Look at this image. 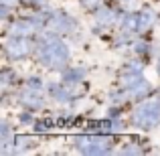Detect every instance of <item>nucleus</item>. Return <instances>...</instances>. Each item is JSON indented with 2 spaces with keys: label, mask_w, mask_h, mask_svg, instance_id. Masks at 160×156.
Instances as JSON below:
<instances>
[{
  "label": "nucleus",
  "mask_w": 160,
  "mask_h": 156,
  "mask_svg": "<svg viewBox=\"0 0 160 156\" xmlns=\"http://www.w3.org/2000/svg\"><path fill=\"white\" fill-rule=\"evenodd\" d=\"M39 59L47 67H61L69 57L67 47L57 39V37H45V43L39 45Z\"/></svg>",
  "instance_id": "f257e3e1"
},
{
  "label": "nucleus",
  "mask_w": 160,
  "mask_h": 156,
  "mask_svg": "<svg viewBox=\"0 0 160 156\" xmlns=\"http://www.w3.org/2000/svg\"><path fill=\"white\" fill-rule=\"evenodd\" d=\"M134 124L148 128V126H156L160 122V103L158 102H146L134 112Z\"/></svg>",
  "instance_id": "f03ea898"
},
{
  "label": "nucleus",
  "mask_w": 160,
  "mask_h": 156,
  "mask_svg": "<svg viewBox=\"0 0 160 156\" xmlns=\"http://www.w3.org/2000/svg\"><path fill=\"white\" fill-rule=\"evenodd\" d=\"M75 146L85 154H103L109 150V138L103 136H77Z\"/></svg>",
  "instance_id": "7ed1b4c3"
},
{
  "label": "nucleus",
  "mask_w": 160,
  "mask_h": 156,
  "mask_svg": "<svg viewBox=\"0 0 160 156\" xmlns=\"http://www.w3.org/2000/svg\"><path fill=\"white\" fill-rule=\"evenodd\" d=\"M6 51H8L10 57L20 59V57H24V55H28L31 45H28V41H24V39H12L10 43L6 45Z\"/></svg>",
  "instance_id": "20e7f679"
},
{
  "label": "nucleus",
  "mask_w": 160,
  "mask_h": 156,
  "mask_svg": "<svg viewBox=\"0 0 160 156\" xmlns=\"http://www.w3.org/2000/svg\"><path fill=\"white\" fill-rule=\"evenodd\" d=\"M73 27H75L73 18H69L65 14H57L55 18L49 20V28H53V31H67V28H73Z\"/></svg>",
  "instance_id": "39448f33"
},
{
  "label": "nucleus",
  "mask_w": 160,
  "mask_h": 156,
  "mask_svg": "<svg viewBox=\"0 0 160 156\" xmlns=\"http://www.w3.org/2000/svg\"><path fill=\"white\" fill-rule=\"evenodd\" d=\"M130 73H126L124 77H122V83H124L126 87H134L136 83H140L142 81V75H140V71H134V69H128Z\"/></svg>",
  "instance_id": "423d86ee"
},
{
  "label": "nucleus",
  "mask_w": 160,
  "mask_h": 156,
  "mask_svg": "<svg viewBox=\"0 0 160 156\" xmlns=\"http://www.w3.org/2000/svg\"><path fill=\"white\" fill-rule=\"evenodd\" d=\"M37 23H31V20H22V23H16L14 27H12V33L14 35H27V33H31L32 28H35Z\"/></svg>",
  "instance_id": "0eeeda50"
},
{
  "label": "nucleus",
  "mask_w": 160,
  "mask_h": 156,
  "mask_svg": "<svg viewBox=\"0 0 160 156\" xmlns=\"http://www.w3.org/2000/svg\"><path fill=\"white\" fill-rule=\"evenodd\" d=\"M152 20H154V14L152 12H142L140 16H138V31H146V28L152 24Z\"/></svg>",
  "instance_id": "6e6552de"
},
{
  "label": "nucleus",
  "mask_w": 160,
  "mask_h": 156,
  "mask_svg": "<svg viewBox=\"0 0 160 156\" xmlns=\"http://www.w3.org/2000/svg\"><path fill=\"white\" fill-rule=\"evenodd\" d=\"M95 16H98V20L102 24H112L113 20H116V14H113L112 10H108V8H102V10L95 12Z\"/></svg>",
  "instance_id": "1a4fd4ad"
},
{
  "label": "nucleus",
  "mask_w": 160,
  "mask_h": 156,
  "mask_svg": "<svg viewBox=\"0 0 160 156\" xmlns=\"http://www.w3.org/2000/svg\"><path fill=\"white\" fill-rule=\"evenodd\" d=\"M20 99H22L28 108H41V105H43V99H41L37 93H22V98H20Z\"/></svg>",
  "instance_id": "9d476101"
},
{
  "label": "nucleus",
  "mask_w": 160,
  "mask_h": 156,
  "mask_svg": "<svg viewBox=\"0 0 160 156\" xmlns=\"http://www.w3.org/2000/svg\"><path fill=\"white\" fill-rule=\"evenodd\" d=\"M148 89H150V85H148V83L144 81V79H142L140 83H136L134 87H130V91H132V93L136 95V98H140V95H144V93H146Z\"/></svg>",
  "instance_id": "9b49d317"
},
{
  "label": "nucleus",
  "mask_w": 160,
  "mask_h": 156,
  "mask_svg": "<svg viewBox=\"0 0 160 156\" xmlns=\"http://www.w3.org/2000/svg\"><path fill=\"white\" fill-rule=\"evenodd\" d=\"M49 89L55 93V98L57 99H61V102H65V99H69V91L67 89H63V87H59V85H51Z\"/></svg>",
  "instance_id": "f8f14e48"
},
{
  "label": "nucleus",
  "mask_w": 160,
  "mask_h": 156,
  "mask_svg": "<svg viewBox=\"0 0 160 156\" xmlns=\"http://www.w3.org/2000/svg\"><path fill=\"white\" fill-rule=\"evenodd\" d=\"M83 77V71L81 69H73V71H67L65 75H63V79H65V81H79V79Z\"/></svg>",
  "instance_id": "ddd939ff"
},
{
  "label": "nucleus",
  "mask_w": 160,
  "mask_h": 156,
  "mask_svg": "<svg viewBox=\"0 0 160 156\" xmlns=\"http://www.w3.org/2000/svg\"><path fill=\"white\" fill-rule=\"evenodd\" d=\"M124 31H138V16H128L126 18Z\"/></svg>",
  "instance_id": "4468645a"
},
{
  "label": "nucleus",
  "mask_w": 160,
  "mask_h": 156,
  "mask_svg": "<svg viewBox=\"0 0 160 156\" xmlns=\"http://www.w3.org/2000/svg\"><path fill=\"white\" fill-rule=\"evenodd\" d=\"M83 6H85V8H98L99 0H83Z\"/></svg>",
  "instance_id": "2eb2a0df"
},
{
  "label": "nucleus",
  "mask_w": 160,
  "mask_h": 156,
  "mask_svg": "<svg viewBox=\"0 0 160 156\" xmlns=\"http://www.w3.org/2000/svg\"><path fill=\"white\" fill-rule=\"evenodd\" d=\"M28 85H31V87H35V89H39V87H41V81H39V79H31V81H28Z\"/></svg>",
  "instance_id": "dca6fc26"
},
{
  "label": "nucleus",
  "mask_w": 160,
  "mask_h": 156,
  "mask_svg": "<svg viewBox=\"0 0 160 156\" xmlns=\"http://www.w3.org/2000/svg\"><path fill=\"white\" fill-rule=\"evenodd\" d=\"M158 71H160V65H158Z\"/></svg>",
  "instance_id": "f3484780"
}]
</instances>
